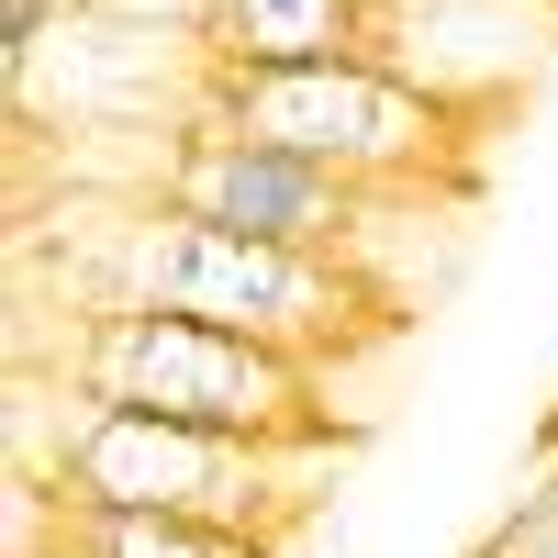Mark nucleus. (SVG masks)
I'll return each mask as SVG.
<instances>
[{
  "mask_svg": "<svg viewBox=\"0 0 558 558\" xmlns=\"http://www.w3.org/2000/svg\"><path fill=\"white\" fill-rule=\"evenodd\" d=\"M357 57L458 123L502 112L558 57V0H368Z\"/></svg>",
  "mask_w": 558,
  "mask_h": 558,
  "instance_id": "nucleus-6",
  "label": "nucleus"
},
{
  "mask_svg": "<svg viewBox=\"0 0 558 558\" xmlns=\"http://www.w3.org/2000/svg\"><path fill=\"white\" fill-rule=\"evenodd\" d=\"M202 123L257 134V146H291L313 168H336L347 191H368V202L436 191V179H458V146H470L458 112L413 101V89L380 78L368 57H336V68H223Z\"/></svg>",
  "mask_w": 558,
  "mask_h": 558,
  "instance_id": "nucleus-3",
  "label": "nucleus"
},
{
  "mask_svg": "<svg viewBox=\"0 0 558 558\" xmlns=\"http://www.w3.org/2000/svg\"><path fill=\"white\" fill-rule=\"evenodd\" d=\"M213 78L223 68L202 34L68 12L34 57H12V112H23V134H157L168 146V134H202Z\"/></svg>",
  "mask_w": 558,
  "mask_h": 558,
  "instance_id": "nucleus-5",
  "label": "nucleus"
},
{
  "mask_svg": "<svg viewBox=\"0 0 558 558\" xmlns=\"http://www.w3.org/2000/svg\"><path fill=\"white\" fill-rule=\"evenodd\" d=\"M57 558H68V547H57Z\"/></svg>",
  "mask_w": 558,
  "mask_h": 558,
  "instance_id": "nucleus-12",
  "label": "nucleus"
},
{
  "mask_svg": "<svg viewBox=\"0 0 558 558\" xmlns=\"http://www.w3.org/2000/svg\"><path fill=\"white\" fill-rule=\"evenodd\" d=\"M34 268H57L68 324L78 313H191L223 324V336H257L279 357H347L380 336V291L347 257H302V246H257L223 235V223H191L168 202H112V191H68L57 213H34L23 235Z\"/></svg>",
  "mask_w": 558,
  "mask_h": 558,
  "instance_id": "nucleus-1",
  "label": "nucleus"
},
{
  "mask_svg": "<svg viewBox=\"0 0 558 558\" xmlns=\"http://www.w3.org/2000/svg\"><path fill=\"white\" fill-rule=\"evenodd\" d=\"M57 492V481H45ZM57 547L68 558H279L257 536H223V525H168V514H112V502H78L57 492Z\"/></svg>",
  "mask_w": 558,
  "mask_h": 558,
  "instance_id": "nucleus-9",
  "label": "nucleus"
},
{
  "mask_svg": "<svg viewBox=\"0 0 558 558\" xmlns=\"http://www.w3.org/2000/svg\"><path fill=\"white\" fill-rule=\"evenodd\" d=\"M34 368H68L89 402L157 413V425H202V436H246V447H336L324 380L302 357L191 324V313H78L68 347Z\"/></svg>",
  "mask_w": 558,
  "mask_h": 558,
  "instance_id": "nucleus-2",
  "label": "nucleus"
},
{
  "mask_svg": "<svg viewBox=\"0 0 558 558\" xmlns=\"http://www.w3.org/2000/svg\"><path fill=\"white\" fill-rule=\"evenodd\" d=\"M324 470H336V447H246V436H202V425H157V413L89 402L57 492L112 502V514H168V525H223V536L279 547V525L313 502Z\"/></svg>",
  "mask_w": 558,
  "mask_h": 558,
  "instance_id": "nucleus-4",
  "label": "nucleus"
},
{
  "mask_svg": "<svg viewBox=\"0 0 558 558\" xmlns=\"http://www.w3.org/2000/svg\"><path fill=\"white\" fill-rule=\"evenodd\" d=\"M168 213H191V223H223V235H257V246H302V257H357L368 235V191H347L336 168H313L291 146H257V134H179V157H168Z\"/></svg>",
  "mask_w": 558,
  "mask_h": 558,
  "instance_id": "nucleus-7",
  "label": "nucleus"
},
{
  "mask_svg": "<svg viewBox=\"0 0 558 558\" xmlns=\"http://www.w3.org/2000/svg\"><path fill=\"white\" fill-rule=\"evenodd\" d=\"M68 12H101V23H157V34H202L213 0H68Z\"/></svg>",
  "mask_w": 558,
  "mask_h": 558,
  "instance_id": "nucleus-10",
  "label": "nucleus"
},
{
  "mask_svg": "<svg viewBox=\"0 0 558 558\" xmlns=\"http://www.w3.org/2000/svg\"><path fill=\"white\" fill-rule=\"evenodd\" d=\"M357 23L368 0H213V68H336L357 57Z\"/></svg>",
  "mask_w": 558,
  "mask_h": 558,
  "instance_id": "nucleus-8",
  "label": "nucleus"
},
{
  "mask_svg": "<svg viewBox=\"0 0 558 558\" xmlns=\"http://www.w3.org/2000/svg\"><path fill=\"white\" fill-rule=\"evenodd\" d=\"M0 12H12V45H0V57H34V45L68 23V0H0Z\"/></svg>",
  "mask_w": 558,
  "mask_h": 558,
  "instance_id": "nucleus-11",
  "label": "nucleus"
}]
</instances>
